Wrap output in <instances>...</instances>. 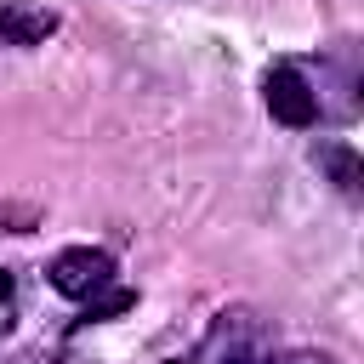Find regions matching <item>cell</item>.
Masks as SVG:
<instances>
[{
	"instance_id": "obj_1",
	"label": "cell",
	"mask_w": 364,
	"mask_h": 364,
	"mask_svg": "<svg viewBox=\"0 0 364 364\" xmlns=\"http://www.w3.org/2000/svg\"><path fill=\"white\" fill-rule=\"evenodd\" d=\"M114 256L108 250H97V245H68V250H57L51 256V267H46V279H51V290L57 296H68V301H91L97 290H108L114 284Z\"/></svg>"
},
{
	"instance_id": "obj_2",
	"label": "cell",
	"mask_w": 364,
	"mask_h": 364,
	"mask_svg": "<svg viewBox=\"0 0 364 364\" xmlns=\"http://www.w3.org/2000/svg\"><path fill=\"white\" fill-rule=\"evenodd\" d=\"M262 97H267V114H273L279 125H290V131H307V125L318 119V91H313V85H307V74H301V68H290V63L267 68Z\"/></svg>"
},
{
	"instance_id": "obj_3",
	"label": "cell",
	"mask_w": 364,
	"mask_h": 364,
	"mask_svg": "<svg viewBox=\"0 0 364 364\" xmlns=\"http://www.w3.org/2000/svg\"><path fill=\"white\" fill-rule=\"evenodd\" d=\"M51 34H57V11L28 6V0L0 6V46H46Z\"/></svg>"
},
{
	"instance_id": "obj_4",
	"label": "cell",
	"mask_w": 364,
	"mask_h": 364,
	"mask_svg": "<svg viewBox=\"0 0 364 364\" xmlns=\"http://www.w3.org/2000/svg\"><path fill=\"white\" fill-rule=\"evenodd\" d=\"M318 165L336 176V188H341V193H358V176H364V165H358V154H353V148H341V142H324V148H318Z\"/></svg>"
},
{
	"instance_id": "obj_5",
	"label": "cell",
	"mask_w": 364,
	"mask_h": 364,
	"mask_svg": "<svg viewBox=\"0 0 364 364\" xmlns=\"http://www.w3.org/2000/svg\"><path fill=\"white\" fill-rule=\"evenodd\" d=\"M131 307H136V290H114L108 284V290H97L85 301V318H114V313H131Z\"/></svg>"
},
{
	"instance_id": "obj_6",
	"label": "cell",
	"mask_w": 364,
	"mask_h": 364,
	"mask_svg": "<svg viewBox=\"0 0 364 364\" xmlns=\"http://www.w3.org/2000/svg\"><path fill=\"white\" fill-rule=\"evenodd\" d=\"M256 364H336V358L318 353V347H290V353H273V358H256Z\"/></svg>"
},
{
	"instance_id": "obj_7",
	"label": "cell",
	"mask_w": 364,
	"mask_h": 364,
	"mask_svg": "<svg viewBox=\"0 0 364 364\" xmlns=\"http://www.w3.org/2000/svg\"><path fill=\"white\" fill-rule=\"evenodd\" d=\"M11 301V273H0V307Z\"/></svg>"
}]
</instances>
